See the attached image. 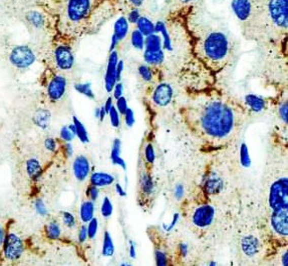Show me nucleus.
Masks as SVG:
<instances>
[{
	"label": "nucleus",
	"instance_id": "52",
	"mask_svg": "<svg viewBox=\"0 0 288 266\" xmlns=\"http://www.w3.org/2000/svg\"><path fill=\"white\" fill-rule=\"evenodd\" d=\"M114 106V103H113V97L112 96H109L108 99L106 100V103L104 105V108L106 110L107 114L109 113V111L111 110V108Z\"/></svg>",
	"mask_w": 288,
	"mask_h": 266
},
{
	"label": "nucleus",
	"instance_id": "31",
	"mask_svg": "<svg viewBox=\"0 0 288 266\" xmlns=\"http://www.w3.org/2000/svg\"><path fill=\"white\" fill-rule=\"evenodd\" d=\"M73 124L75 126L76 135L79 137V139L82 141V143H87L89 141L87 131H86L84 125L82 124L81 120L77 116L73 117Z\"/></svg>",
	"mask_w": 288,
	"mask_h": 266
},
{
	"label": "nucleus",
	"instance_id": "5",
	"mask_svg": "<svg viewBox=\"0 0 288 266\" xmlns=\"http://www.w3.org/2000/svg\"><path fill=\"white\" fill-rule=\"evenodd\" d=\"M73 40L56 34L50 52V69L62 74L70 73L76 63Z\"/></svg>",
	"mask_w": 288,
	"mask_h": 266
},
{
	"label": "nucleus",
	"instance_id": "32",
	"mask_svg": "<svg viewBox=\"0 0 288 266\" xmlns=\"http://www.w3.org/2000/svg\"><path fill=\"white\" fill-rule=\"evenodd\" d=\"M27 21L30 25H33L36 28L43 27L45 24V17L42 13L38 11H29V13L26 15Z\"/></svg>",
	"mask_w": 288,
	"mask_h": 266
},
{
	"label": "nucleus",
	"instance_id": "6",
	"mask_svg": "<svg viewBox=\"0 0 288 266\" xmlns=\"http://www.w3.org/2000/svg\"><path fill=\"white\" fill-rule=\"evenodd\" d=\"M69 80L66 74L48 69V74L45 76V96L46 99L52 103L57 104L65 100L68 94Z\"/></svg>",
	"mask_w": 288,
	"mask_h": 266
},
{
	"label": "nucleus",
	"instance_id": "56",
	"mask_svg": "<svg viewBox=\"0 0 288 266\" xmlns=\"http://www.w3.org/2000/svg\"><path fill=\"white\" fill-rule=\"evenodd\" d=\"M136 248H135V244L132 242V241H130V256L132 257V258H136Z\"/></svg>",
	"mask_w": 288,
	"mask_h": 266
},
{
	"label": "nucleus",
	"instance_id": "34",
	"mask_svg": "<svg viewBox=\"0 0 288 266\" xmlns=\"http://www.w3.org/2000/svg\"><path fill=\"white\" fill-rule=\"evenodd\" d=\"M145 38L146 37L138 29H134L131 32V43L133 47L138 50H144Z\"/></svg>",
	"mask_w": 288,
	"mask_h": 266
},
{
	"label": "nucleus",
	"instance_id": "48",
	"mask_svg": "<svg viewBox=\"0 0 288 266\" xmlns=\"http://www.w3.org/2000/svg\"><path fill=\"white\" fill-rule=\"evenodd\" d=\"M123 118H124V122L126 124L127 127H132L135 123V116H134V112L131 108H127L125 113L123 115Z\"/></svg>",
	"mask_w": 288,
	"mask_h": 266
},
{
	"label": "nucleus",
	"instance_id": "50",
	"mask_svg": "<svg viewBox=\"0 0 288 266\" xmlns=\"http://www.w3.org/2000/svg\"><path fill=\"white\" fill-rule=\"evenodd\" d=\"M78 238H79V242H80V243L85 242L86 239L88 238V237H87V229H86L85 225H82L81 228H80Z\"/></svg>",
	"mask_w": 288,
	"mask_h": 266
},
{
	"label": "nucleus",
	"instance_id": "19",
	"mask_svg": "<svg viewBox=\"0 0 288 266\" xmlns=\"http://www.w3.org/2000/svg\"><path fill=\"white\" fill-rule=\"evenodd\" d=\"M73 170L75 177L79 181H84L90 172V164L88 159L84 155H79L75 158L73 164Z\"/></svg>",
	"mask_w": 288,
	"mask_h": 266
},
{
	"label": "nucleus",
	"instance_id": "57",
	"mask_svg": "<svg viewBox=\"0 0 288 266\" xmlns=\"http://www.w3.org/2000/svg\"><path fill=\"white\" fill-rule=\"evenodd\" d=\"M194 1L196 0H178V2L182 5V7H187V6H191Z\"/></svg>",
	"mask_w": 288,
	"mask_h": 266
},
{
	"label": "nucleus",
	"instance_id": "58",
	"mask_svg": "<svg viewBox=\"0 0 288 266\" xmlns=\"http://www.w3.org/2000/svg\"><path fill=\"white\" fill-rule=\"evenodd\" d=\"M106 115H107V112H106V110H105L104 106H102L101 108H99V118H100V120H101V121H104V119H105Z\"/></svg>",
	"mask_w": 288,
	"mask_h": 266
},
{
	"label": "nucleus",
	"instance_id": "49",
	"mask_svg": "<svg viewBox=\"0 0 288 266\" xmlns=\"http://www.w3.org/2000/svg\"><path fill=\"white\" fill-rule=\"evenodd\" d=\"M113 91H114V98H115L116 100H117L118 98L122 97L123 93V83H122L121 81H120V82H117L116 85H115V87H114V89H113Z\"/></svg>",
	"mask_w": 288,
	"mask_h": 266
},
{
	"label": "nucleus",
	"instance_id": "54",
	"mask_svg": "<svg viewBox=\"0 0 288 266\" xmlns=\"http://www.w3.org/2000/svg\"><path fill=\"white\" fill-rule=\"evenodd\" d=\"M63 153L67 155V156H72L73 155V147L71 145L70 142H66L63 144Z\"/></svg>",
	"mask_w": 288,
	"mask_h": 266
},
{
	"label": "nucleus",
	"instance_id": "22",
	"mask_svg": "<svg viewBox=\"0 0 288 266\" xmlns=\"http://www.w3.org/2000/svg\"><path fill=\"white\" fill-rule=\"evenodd\" d=\"M241 247L247 256H254L260 251V242L257 237L248 235L242 239Z\"/></svg>",
	"mask_w": 288,
	"mask_h": 266
},
{
	"label": "nucleus",
	"instance_id": "12",
	"mask_svg": "<svg viewBox=\"0 0 288 266\" xmlns=\"http://www.w3.org/2000/svg\"><path fill=\"white\" fill-rule=\"evenodd\" d=\"M4 257L9 261L19 259L23 253L24 245L22 239L15 233L9 232L5 235L2 246Z\"/></svg>",
	"mask_w": 288,
	"mask_h": 266
},
{
	"label": "nucleus",
	"instance_id": "4",
	"mask_svg": "<svg viewBox=\"0 0 288 266\" xmlns=\"http://www.w3.org/2000/svg\"><path fill=\"white\" fill-rule=\"evenodd\" d=\"M254 21L248 40L286 48L288 0H254Z\"/></svg>",
	"mask_w": 288,
	"mask_h": 266
},
{
	"label": "nucleus",
	"instance_id": "42",
	"mask_svg": "<svg viewBox=\"0 0 288 266\" xmlns=\"http://www.w3.org/2000/svg\"><path fill=\"white\" fill-rule=\"evenodd\" d=\"M109 115H110V119H111V123L115 128H119L121 125V118H120V113L118 112L116 106L114 105L111 110L109 111Z\"/></svg>",
	"mask_w": 288,
	"mask_h": 266
},
{
	"label": "nucleus",
	"instance_id": "14",
	"mask_svg": "<svg viewBox=\"0 0 288 266\" xmlns=\"http://www.w3.org/2000/svg\"><path fill=\"white\" fill-rule=\"evenodd\" d=\"M275 101L276 98L264 97L256 94H247L244 96L242 103L251 115L252 113H262L266 111L270 106L275 104Z\"/></svg>",
	"mask_w": 288,
	"mask_h": 266
},
{
	"label": "nucleus",
	"instance_id": "28",
	"mask_svg": "<svg viewBox=\"0 0 288 266\" xmlns=\"http://www.w3.org/2000/svg\"><path fill=\"white\" fill-rule=\"evenodd\" d=\"M156 160V152L152 142H147L144 148V161L146 165V170L151 171Z\"/></svg>",
	"mask_w": 288,
	"mask_h": 266
},
{
	"label": "nucleus",
	"instance_id": "26",
	"mask_svg": "<svg viewBox=\"0 0 288 266\" xmlns=\"http://www.w3.org/2000/svg\"><path fill=\"white\" fill-rule=\"evenodd\" d=\"M93 214H94V202L90 200L83 201L80 209V216L82 222L88 223L93 218Z\"/></svg>",
	"mask_w": 288,
	"mask_h": 266
},
{
	"label": "nucleus",
	"instance_id": "3",
	"mask_svg": "<svg viewBox=\"0 0 288 266\" xmlns=\"http://www.w3.org/2000/svg\"><path fill=\"white\" fill-rule=\"evenodd\" d=\"M189 8L186 22L193 54L206 70L217 78V75L221 74L233 61L235 53L233 41L223 30L211 26L198 25L194 27L188 20Z\"/></svg>",
	"mask_w": 288,
	"mask_h": 266
},
{
	"label": "nucleus",
	"instance_id": "18",
	"mask_svg": "<svg viewBox=\"0 0 288 266\" xmlns=\"http://www.w3.org/2000/svg\"><path fill=\"white\" fill-rule=\"evenodd\" d=\"M138 73H139V76L141 77V79L147 85L158 83V82H160V81H162V80L165 79L164 74L161 71H159L158 69L153 68V67L147 65L146 63H143V64L139 65Z\"/></svg>",
	"mask_w": 288,
	"mask_h": 266
},
{
	"label": "nucleus",
	"instance_id": "43",
	"mask_svg": "<svg viewBox=\"0 0 288 266\" xmlns=\"http://www.w3.org/2000/svg\"><path fill=\"white\" fill-rule=\"evenodd\" d=\"M98 228H99V221L97 218H92L89 222H88V225L86 226V229H87V237L89 239H93L97 235V232H98Z\"/></svg>",
	"mask_w": 288,
	"mask_h": 266
},
{
	"label": "nucleus",
	"instance_id": "39",
	"mask_svg": "<svg viewBox=\"0 0 288 266\" xmlns=\"http://www.w3.org/2000/svg\"><path fill=\"white\" fill-rule=\"evenodd\" d=\"M61 219L63 224L69 228H75L77 221H76V217L74 214H72L71 212L68 211H63L61 212Z\"/></svg>",
	"mask_w": 288,
	"mask_h": 266
},
{
	"label": "nucleus",
	"instance_id": "59",
	"mask_svg": "<svg viewBox=\"0 0 288 266\" xmlns=\"http://www.w3.org/2000/svg\"><path fill=\"white\" fill-rule=\"evenodd\" d=\"M4 238H5V231H4L3 228L0 226V249H2Z\"/></svg>",
	"mask_w": 288,
	"mask_h": 266
},
{
	"label": "nucleus",
	"instance_id": "40",
	"mask_svg": "<svg viewBox=\"0 0 288 266\" xmlns=\"http://www.w3.org/2000/svg\"><path fill=\"white\" fill-rule=\"evenodd\" d=\"M146 3V0H123V6L126 10L130 9H142Z\"/></svg>",
	"mask_w": 288,
	"mask_h": 266
},
{
	"label": "nucleus",
	"instance_id": "7",
	"mask_svg": "<svg viewBox=\"0 0 288 266\" xmlns=\"http://www.w3.org/2000/svg\"><path fill=\"white\" fill-rule=\"evenodd\" d=\"M145 96L153 107L165 108L173 102L175 90L173 85L164 79L158 83L147 85Z\"/></svg>",
	"mask_w": 288,
	"mask_h": 266
},
{
	"label": "nucleus",
	"instance_id": "29",
	"mask_svg": "<svg viewBox=\"0 0 288 266\" xmlns=\"http://www.w3.org/2000/svg\"><path fill=\"white\" fill-rule=\"evenodd\" d=\"M102 253L105 257H111L115 253V245L112 239V236L109 231H106L104 234V242H103V249Z\"/></svg>",
	"mask_w": 288,
	"mask_h": 266
},
{
	"label": "nucleus",
	"instance_id": "21",
	"mask_svg": "<svg viewBox=\"0 0 288 266\" xmlns=\"http://www.w3.org/2000/svg\"><path fill=\"white\" fill-rule=\"evenodd\" d=\"M115 182V176L105 172H93L89 177V184L100 187L110 186Z\"/></svg>",
	"mask_w": 288,
	"mask_h": 266
},
{
	"label": "nucleus",
	"instance_id": "8",
	"mask_svg": "<svg viewBox=\"0 0 288 266\" xmlns=\"http://www.w3.org/2000/svg\"><path fill=\"white\" fill-rule=\"evenodd\" d=\"M231 7L234 15L241 24V29L244 36L248 39L255 15L254 0H232Z\"/></svg>",
	"mask_w": 288,
	"mask_h": 266
},
{
	"label": "nucleus",
	"instance_id": "23",
	"mask_svg": "<svg viewBox=\"0 0 288 266\" xmlns=\"http://www.w3.org/2000/svg\"><path fill=\"white\" fill-rule=\"evenodd\" d=\"M129 32H130V23L127 22L125 16L122 15L117 19V21L114 25V34L113 35L120 43L129 35Z\"/></svg>",
	"mask_w": 288,
	"mask_h": 266
},
{
	"label": "nucleus",
	"instance_id": "44",
	"mask_svg": "<svg viewBox=\"0 0 288 266\" xmlns=\"http://www.w3.org/2000/svg\"><path fill=\"white\" fill-rule=\"evenodd\" d=\"M116 108H117V110H118V112L120 113V115H122V116L124 115L126 109L129 108L125 97L122 96V97H120V98H118L116 100Z\"/></svg>",
	"mask_w": 288,
	"mask_h": 266
},
{
	"label": "nucleus",
	"instance_id": "15",
	"mask_svg": "<svg viewBox=\"0 0 288 266\" xmlns=\"http://www.w3.org/2000/svg\"><path fill=\"white\" fill-rule=\"evenodd\" d=\"M139 201L140 204L147 208L149 203H152L153 195L155 193V184L152 178L150 171L143 170L140 175V182H139Z\"/></svg>",
	"mask_w": 288,
	"mask_h": 266
},
{
	"label": "nucleus",
	"instance_id": "25",
	"mask_svg": "<svg viewBox=\"0 0 288 266\" xmlns=\"http://www.w3.org/2000/svg\"><path fill=\"white\" fill-rule=\"evenodd\" d=\"M121 148H122V142L119 138H116L113 142L112 151H111V159L113 164L119 165L123 168V170L126 169V165L123 158L121 157Z\"/></svg>",
	"mask_w": 288,
	"mask_h": 266
},
{
	"label": "nucleus",
	"instance_id": "36",
	"mask_svg": "<svg viewBox=\"0 0 288 266\" xmlns=\"http://www.w3.org/2000/svg\"><path fill=\"white\" fill-rule=\"evenodd\" d=\"M59 135L65 142H71L76 136V130L74 124H71L69 126H63L60 130Z\"/></svg>",
	"mask_w": 288,
	"mask_h": 266
},
{
	"label": "nucleus",
	"instance_id": "41",
	"mask_svg": "<svg viewBox=\"0 0 288 266\" xmlns=\"http://www.w3.org/2000/svg\"><path fill=\"white\" fill-rule=\"evenodd\" d=\"M240 160H241V164L244 167H248L251 164V159H250V155L248 151V147H247L245 143H242L241 148H240Z\"/></svg>",
	"mask_w": 288,
	"mask_h": 266
},
{
	"label": "nucleus",
	"instance_id": "62",
	"mask_svg": "<svg viewBox=\"0 0 288 266\" xmlns=\"http://www.w3.org/2000/svg\"><path fill=\"white\" fill-rule=\"evenodd\" d=\"M121 266H126V265H125V264H122V265Z\"/></svg>",
	"mask_w": 288,
	"mask_h": 266
},
{
	"label": "nucleus",
	"instance_id": "16",
	"mask_svg": "<svg viewBox=\"0 0 288 266\" xmlns=\"http://www.w3.org/2000/svg\"><path fill=\"white\" fill-rule=\"evenodd\" d=\"M119 62V54L117 50H114L110 52L109 59H108V65L106 69L105 74V87L108 93H111L117 83V64Z\"/></svg>",
	"mask_w": 288,
	"mask_h": 266
},
{
	"label": "nucleus",
	"instance_id": "51",
	"mask_svg": "<svg viewBox=\"0 0 288 266\" xmlns=\"http://www.w3.org/2000/svg\"><path fill=\"white\" fill-rule=\"evenodd\" d=\"M123 60H119L118 64H117V71H116V75H117V82H120L122 79V74H123Z\"/></svg>",
	"mask_w": 288,
	"mask_h": 266
},
{
	"label": "nucleus",
	"instance_id": "17",
	"mask_svg": "<svg viewBox=\"0 0 288 266\" xmlns=\"http://www.w3.org/2000/svg\"><path fill=\"white\" fill-rule=\"evenodd\" d=\"M202 193L204 197L217 195L223 188V180L214 171L208 172L202 183Z\"/></svg>",
	"mask_w": 288,
	"mask_h": 266
},
{
	"label": "nucleus",
	"instance_id": "45",
	"mask_svg": "<svg viewBox=\"0 0 288 266\" xmlns=\"http://www.w3.org/2000/svg\"><path fill=\"white\" fill-rule=\"evenodd\" d=\"M99 194H100V190L95 186L92 185H88V187L86 188V196L88 198V200L94 202L97 201V199L99 198Z\"/></svg>",
	"mask_w": 288,
	"mask_h": 266
},
{
	"label": "nucleus",
	"instance_id": "10",
	"mask_svg": "<svg viewBox=\"0 0 288 266\" xmlns=\"http://www.w3.org/2000/svg\"><path fill=\"white\" fill-rule=\"evenodd\" d=\"M269 225L271 232L273 234L272 239L275 241H279L280 245H286L288 236V209H279L273 210L270 213Z\"/></svg>",
	"mask_w": 288,
	"mask_h": 266
},
{
	"label": "nucleus",
	"instance_id": "9",
	"mask_svg": "<svg viewBox=\"0 0 288 266\" xmlns=\"http://www.w3.org/2000/svg\"><path fill=\"white\" fill-rule=\"evenodd\" d=\"M268 206L271 211L279 209H288V178L280 177L269 188Z\"/></svg>",
	"mask_w": 288,
	"mask_h": 266
},
{
	"label": "nucleus",
	"instance_id": "63",
	"mask_svg": "<svg viewBox=\"0 0 288 266\" xmlns=\"http://www.w3.org/2000/svg\"><path fill=\"white\" fill-rule=\"evenodd\" d=\"M126 266H132V265H130V264H129V265H126Z\"/></svg>",
	"mask_w": 288,
	"mask_h": 266
},
{
	"label": "nucleus",
	"instance_id": "1",
	"mask_svg": "<svg viewBox=\"0 0 288 266\" xmlns=\"http://www.w3.org/2000/svg\"><path fill=\"white\" fill-rule=\"evenodd\" d=\"M179 115L205 152L223 150L239 136L251 116L242 100L216 85L187 91Z\"/></svg>",
	"mask_w": 288,
	"mask_h": 266
},
{
	"label": "nucleus",
	"instance_id": "53",
	"mask_svg": "<svg viewBox=\"0 0 288 266\" xmlns=\"http://www.w3.org/2000/svg\"><path fill=\"white\" fill-rule=\"evenodd\" d=\"M174 194H175L177 199H180L184 195V187L182 185H177L176 188H175V191H174Z\"/></svg>",
	"mask_w": 288,
	"mask_h": 266
},
{
	"label": "nucleus",
	"instance_id": "35",
	"mask_svg": "<svg viewBox=\"0 0 288 266\" xmlns=\"http://www.w3.org/2000/svg\"><path fill=\"white\" fill-rule=\"evenodd\" d=\"M75 89L82 95H84V96H86L90 99H94V93L91 89V84L89 82L77 83V84H75Z\"/></svg>",
	"mask_w": 288,
	"mask_h": 266
},
{
	"label": "nucleus",
	"instance_id": "37",
	"mask_svg": "<svg viewBox=\"0 0 288 266\" xmlns=\"http://www.w3.org/2000/svg\"><path fill=\"white\" fill-rule=\"evenodd\" d=\"M113 210H114V207H113L112 201L110 200L109 197H105L104 200H103L102 206H101V213H102V215L105 218H109L113 214Z\"/></svg>",
	"mask_w": 288,
	"mask_h": 266
},
{
	"label": "nucleus",
	"instance_id": "61",
	"mask_svg": "<svg viewBox=\"0 0 288 266\" xmlns=\"http://www.w3.org/2000/svg\"><path fill=\"white\" fill-rule=\"evenodd\" d=\"M281 262H282V265L288 266V254L287 251L284 252L283 256H282V259H281Z\"/></svg>",
	"mask_w": 288,
	"mask_h": 266
},
{
	"label": "nucleus",
	"instance_id": "30",
	"mask_svg": "<svg viewBox=\"0 0 288 266\" xmlns=\"http://www.w3.org/2000/svg\"><path fill=\"white\" fill-rule=\"evenodd\" d=\"M36 124L42 129L47 128L50 121V112L46 109H39L34 116Z\"/></svg>",
	"mask_w": 288,
	"mask_h": 266
},
{
	"label": "nucleus",
	"instance_id": "24",
	"mask_svg": "<svg viewBox=\"0 0 288 266\" xmlns=\"http://www.w3.org/2000/svg\"><path fill=\"white\" fill-rule=\"evenodd\" d=\"M136 29H138L145 37H147L154 33L155 22L151 20L148 16L142 15L136 24Z\"/></svg>",
	"mask_w": 288,
	"mask_h": 266
},
{
	"label": "nucleus",
	"instance_id": "2",
	"mask_svg": "<svg viewBox=\"0 0 288 266\" xmlns=\"http://www.w3.org/2000/svg\"><path fill=\"white\" fill-rule=\"evenodd\" d=\"M56 34L70 40L97 32L116 10V0H51Z\"/></svg>",
	"mask_w": 288,
	"mask_h": 266
},
{
	"label": "nucleus",
	"instance_id": "46",
	"mask_svg": "<svg viewBox=\"0 0 288 266\" xmlns=\"http://www.w3.org/2000/svg\"><path fill=\"white\" fill-rule=\"evenodd\" d=\"M44 147L47 151L49 152H55L56 149H57V143H56V140L51 138V137H47L45 140H44Z\"/></svg>",
	"mask_w": 288,
	"mask_h": 266
},
{
	"label": "nucleus",
	"instance_id": "11",
	"mask_svg": "<svg viewBox=\"0 0 288 266\" xmlns=\"http://www.w3.org/2000/svg\"><path fill=\"white\" fill-rule=\"evenodd\" d=\"M38 54L30 45L14 46L8 56L10 64L17 69H26L30 67L37 60Z\"/></svg>",
	"mask_w": 288,
	"mask_h": 266
},
{
	"label": "nucleus",
	"instance_id": "60",
	"mask_svg": "<svg viewBox=\"0 0 288 266\" xmlns=\"http://www.w3.org/2000/svg\"><path fill=\"white\" fill-rule=\"evenodd\" d=\"M116 190H117L118 194H120L121 196H125V191L123 189V187L121 186V184H119V183L116 184Z\"/></svg>",
	"mask_w": 288,
	"mask_h": 266
},
{
	"label": "nucleus",
	"instance_id": "13",
	"mask_svg": "<svg viewBox=\"0 0 288 266\" xmlns=\"http://www.w3.org/2000/svg\"><path fill=\"white\" fill-rule=\"evenodd\" d=\"M215 209L208 202H202L199 204L192 213L191 221L195 227L205 229L209 227L214 220Z\"/></svg>",
	"mask_w": 288,
	"mask_h": 266
},
{
	"label": "nucleus",
	"instance_id": "27",
	"mask_svg": "<svg viewBox=\"0 0 288 266\" xmlns=\"http://www.w3.org/2000/svg\"><path fill=\"white\" fill-rule=\"evenodd\" d=\"M26 172L28 176L33 179H38L42 173L41 162L37 158H30L26 162Z\"/></svg>",
	"mask_w": 288,
	"mask_h": 266
},
{
	"label": "nucleus",
	"instance_id": "33",
	"mask_svg": "<svg viewBox=\"0 0 288 266\" xmlns=\"http://www.w3.org/2000/svg\"><path fill=\"white\" fill-rule=\"evenodd\" d=\"M45 234L51 240L58 239L61 235V229H60V225L58 224V222L50 221L45 226Z\"/></svg>",
	"mask_w": 288,
	"mask_h": 266
},
{
	"label": "nucleus",
	"instance_id": "38",
	"mask_svg": "<svg viewBox=\"0 0 288 266\" xmlns=\"http://www.w3.org/2000/svg\"><path fill=\"white\" fill-rule=\"evenodd\" d=\"M127 22L130 24H134L136 25L138 20L140 19V17L142 16V13H141V9H130V10H126V15H124Z\"/></svg>",
	"mask_w": 288,
	"mask_h": 266
},
{
	"label": "nucleus",
	"instance_id": "47",
	"mask_svg": "<svg viewBox=\"0 0 288 266\" xmlns=\"http://www.w3.org/2000/svg\"><path fill=\"white\" fill-rule=\"evenodd\" d=\"M37 212L41 215V216H46L47 215V208L44 204V202L41 199H37L36 203H35Z\"/></svg>",
	"mask_w": 288,
	"mask_h": 266
},
{
	"label": "nucleus",
	"instance_id": "20",
	"mask_svg": "<svg viewBox=\"0 0 288 266\" xmlns=\"http://www.w3.org/2000/svg\"><path fill=\"white\" fill-rule=\"evenodd\" d=\"M153 243L155 245L156 266H170V257L167 253L163 239H161V237H157L153 240Z\"/></svg>",
	"mask_w": 288,
	"mask_h": 266
},
{
	"label": "nucleus",
	"instance_id": "55",
	"mask_svg": "<svg viewBox=\"0 0 288 266\" xmlns=\"http://www.w3.org/2000/svg\"><path fill=\"white\" fill-rule=\"evenodd\" d=\"M118 44H119V41L116 39V37L113 35L112 36V41H111V47H110V52H112V51H114V50H116V48H117V46H118Z\"/></svg>",
	"mask_w": 288,
	"mask_h": 266
},
{
	"label": "nucleus",
	"instance_id": "64",
	"mask_svg": "<svg viewBox=\"0 0 288 266\" xmlns=\"http://www.w3.org/2000/svg\"><path fill=\"white\" fill-rule=\"evenodd\" d=\"M116 1H117V0H116Z\"/></svg>",
	"mask_w": 288,
	"mask_h": 266
}]
</instances>
